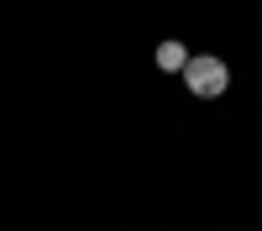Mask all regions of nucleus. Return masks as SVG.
Wrapping results in <instances>:
<instances>
[{
    "instance_id": "2",
    "label": "nucleus",
    "mask_w": 262,
    "mask_h": 231,
    "mask_svg": "<svg viewBox=\"0 0 262 231\" xmlns=\"http://www.w3.org/2000/svg\"><path fill=\"white\" fill-rule=\"evenodd\" d=\"M184 63H189V48H184V42H163V48H158V69H163V74H179Z\"/></svg>"
},
{
    "instance_id": "1",
    "label": "nucleus",
    "mask_w": 262,
    "mask_h": 231,
    "mask_svg": "<svg viewBox=\"0 0 262 231\" xmlns=\"http://www.w3.org/2000/svg\"><path fill=\"white\" fill-rule=\"evenodd\" d=\"M184 84H189V95H194V100H221V95H226V84H231V69H226V58L200 53V58H189V63H184Z\"/></svg>"
}]
</instances>
